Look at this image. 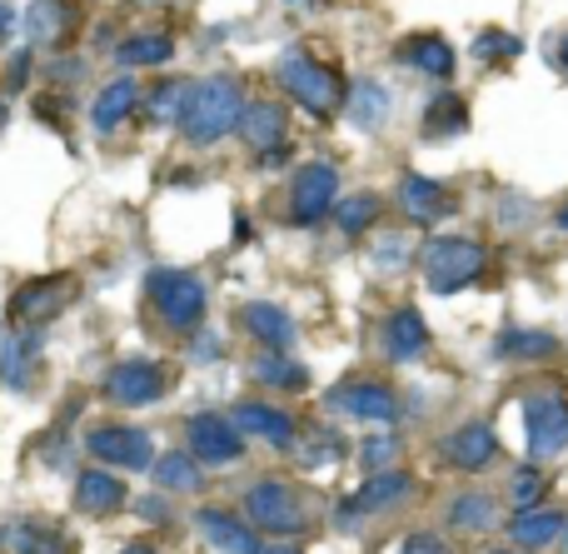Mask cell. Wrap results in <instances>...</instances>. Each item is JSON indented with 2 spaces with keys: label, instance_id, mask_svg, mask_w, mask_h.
<instances>
[{
  "label": "cell",
  "instance_id": "6da1fadb",
  "mask_svg": "<svg viewBox=\"0 0 568 554\" xmlns=\"http://www.w3.org/2000/svg\"><path fill=\"white\" fill-rule=\"evenodd\" d=\"M240 110H245V95L230 75H210L195 80L185 90V110H180V130H185L190 145H215L230 130L240 125Z\"/></svg>",
  "mask_w": 568,
  "mask_h": 554
},
{
  "label": "cell",
  "instance_id": "7a4b0ae2",
  "mask_svg": "<svg viewBox=\"0 0 568 554\" xmlns=\"http://www.w3.org/2000/svg\"><path fill=\"white\" fill-rule=\"evenodd\" d=\"M275 75H280V85L290 90V95L300 100V105L310 110L314 120H329L334 110H339V100H344L339 75H334L324 60H314L304 46H290V50H284L280 66H275Z\"/></svg>",
  "mask_w": 568,
  "mask_h": 554
},
{
  "label": "cell",
  "instance_id": "3957f363",
  "mask_svg": "<svg viewBox=\"0 0 568 554\" xmlns=\"http://www.w3.org/2000/svg\"><path fill=\"white\" fill-rule=\"evenodd\" d=\"M145 295H150V305L160 310V320H165L170 330H200L205 305H210V295H205V285H200L195 270H170V265L150 270Z\"/></svg>",
  "mask_w": 568,
  "mask_h": 554
},
{
  "label": "cell",
  "instance_id": "277c9868",
  "mask_svg": "<svg viewBox=\"0 0 568 554\" xmlns=\"http://www.w3.org/2000/svg\"><path fill=\"white\" fill-rule=\"evenodd\" d=\"M484 265H489V255H484V245L474 235H439L424 245V280H429V290H439V295H454V290L474 285V280L484 275Z\"/></svg>",
  "mask_w": 568,
  "mask_h": 554
},
{
  "label": "cell",
  "instance_id": "5b68a950",
  "mask_svg": "<svg viewBox=\"0 0 568 554\" xmlns=\"http://www.w3.org/2000/svg\"><path fill=\"white\" fill-rule=\"evenodd\" d=\"M185 450L195 455V465H240L245 455V435L235 430V420L220 415V410H200V415L185 420Z\"/></svg>",
  "mask_w": 568,
  "mask_h": 554
},
{
  "label": "cell",
  "instance_id": "8992f818",
  "mask_svg": "<svg viewBox=\"0 0 568 554\" xmlns=\"http://www.w3.org/2000/svg\"><path fill=\"white\" fill-rule=\"evenodd\" d=\"M245 515H250V525L270 530V535H300V530H304L300 495H294V490L284 485V480H275V475H265V480H255V485H250Z\"/></svg>",
  "mask_w": 568,
  "mask_h": 554
},
{
  "label": "cell",
  "instance_id": "52a82bcc",
  "mask_svg": "<svg viewBox=\"0 0 568 554\" xmlns=\"http://www.w3.org/2000/svg\"><path fill=\"white\" fill-rule=\"evenodd\" d=\"M524 430H529V460H559L568 450V395H534L524 405Z\"/></svg>",
  "mask_w": 568,
  "mask_h": 554
},
{
  "label": "cell",
  "instance_id": "ba28073f",
  "mask_svg": "<svg viewBox=\"0 0 568 554\" xmlns=\"http://www.w3.org/2000/svg\"><path fill=\"white\" fill-rule=\"evenodd\" d=\"M324 405L334 415H349V420H369V425H394L399 420V395L379 380H344V385L329 390Z\"/></svg>",
  "mask_w": 568,
  "mask_h": 554
},
{
  "label": "cell",
  "instance_id": "9c48e42d",
  "mask_svg": "<svg viewBox=\"0 0 568 554\" xmlns=\"http://www.w3.org/2000/svg\"><path fill=\"white\" fill-rule=\"evenodd\" d=\"M85 450L100 465H120V470H150V460H155V440L135 425H95L85 435Z\"/></svg>",
  "mask_w": 568,
  "mask_h": 554
},
{
  "label": "cell",
  "instance_id": "30bf717a",
  "mask_svg": "<svg viewBox=\"0 0 568 554\" xmlns=\"http://www.w3.org/2000/svg\"><path fill=\"white\" fill-rule=\"evenodd\" d=\"M334 200H339V170H334L329 160H310V165H300L294 190H290L294 220H300V225H320V220L334 210Z\"/></svg>",
  "mask_w": 568,
  "mask_h": 554
},
{
  "label": "cell",
  "instance_id": "8fae6325",
  "mask_svg": "<svg viewBox=\"0 0 568 554\" xmlns=\"http://www.w3.org/2000/svg\"><path fill=\"white\" fill-rule=\"evenodd\" d=\"M409 495H414V480L404 475V470H369V480L359 485V495L344 500V510L334 520H344V530H359L354 525L359 515H384V510L404 505Z\"/></svg>",
  "mask_w": 568,
  "mask_h": 554
},
{
  "label": "cell",
  "instance_id": "7c38bea8",
  "mask_svg": "<svg viewBox=\"0 0 568 554\" xmlns=\"http://www.w3.org/2000/svg\"><path fill=\"white\" fill-rule=\"evenodd\" d=\"M105 395L115 405H155L165 395V370L155 360H125V365L110 370L105 380Z\"/></svg>",
  "mask_w": 568,
  "mask_h": 554
},
{
  "label": "cell",
  "instance_id": "4fadbf2b",
  "mask_svg": "<svg viewBox=\"0 0 568 554\" xmlns=\"http://www.w3.org/2000/svg\"><path fill=\"white\" fill-rule=\"evenodd\" d=\"M235 430L250 440H260V445L270 450H290L294 435H300V425H294V415H284L275 405H260V400H245V405H235Z\"/></svg>",
  "mask_w": 568,
  "mask_h": 554
},
{
  "label": "cell",
  "instance_id": "5bb4252c",
  "mask_svg": "<svg viewBox=\"0 0 568 554\" xmlns=\"http://www.w3.org/2000/svg\"><path fill=\"white\" fill-rule=\"evenodd\" d=\"M70 300H75V280H36V285H26L16 295L10 315H16V325H45V320H55Z\"/></svg>",
  "mask_w": 568,
  "mask_h": 554
},
{
  "label": "cell",
  "instance_id": "9a60e30c",
  "mask_svg": "<svg viewBox=\"0 0 568 554\" xmlns=\"http://www.w3.org/2000/svg\"><path fill=\"white\" fill-rule=\"evenodd\" d=\"M494 455H499V430L484 425V420H474V425H459L449 440H444V460H449L454 470H464V475L484 470Z\"/></svg>",
  "mask_w": 568,
  "mask_h": 554
},
{
  "label": "cell",
  "instance_id": "2e32d148",
  "mask_svg": "<svg viewBox=\"0 0 568 554\" xmlns=\"http://www.w3.org/2000/svg\"><path fill=\"white\" fill-rule=\"evenodd\" d=\"M36 355H40V325H10L0 335V380L10 390H26Z\"/></svg>",
  "mask_w": 568,
  "mask_h": 554
},
{
  "label": "cell",
  "instance_id": "e0dca14e",
  "mask_svg": "<svg viewBox=\"0 0 568 554\" xmlns=\"http://www.w3.org/2000/svg\"><path fill=\"white\" fill-rule=\"evenodd\" d=\"M235 130L250 140V150H255V155H275V145H284L290 115H284V105H275V100H255V105L240 110V125Z\"/></svg>",
  "mask_w": 568,
  "mask_h": 554
},
{
  "label": "cell",
  "instance_id": "ac0fdd59",
  "mask_svg": "<svg viewBox=\"0 0 568 554\" xmlns=\"http://www.w3.org/2000/svg\"><path fill=\"white\" fill-rule=\"evenodd\" d=\"M399 210L409 220H419V225H434V220H444L454 210V200H449V190L439 185V180H429V175H404L399 180Z\"/></svg>",
  "mask_w": 568,
  "mask_h": 554
},
{
  "label": "cell",
  "instance_id": "d6986e66",
  "mask_svg": "<svg viewBox=\"0 0 568 554\" xmlns=\"http://www.w3.org/2000/svg\"><path fill=\"white\" fill-rule=\"evenodd\" d=\"M135 105H140V80L120 75L95 95V105H90V125H95L100 135H110V130H120L130 115H135Z\"/></svg>",
  "mask_w": 568,
  "mask_h": 554
},
{
  "label": "cell",
  "instance_id": "ffe728a7",
  "mask_svg": "<svg viewBox=\"0 0 568 554\" xmlns=\"http://www.w3.org/2000/svg\"><path fill=\"white\" fill-rule=\"evenodd\" d=\"M384 350L394 360H419L429 350V325H424V315L414 305H399L384 315Z\"/></svg>",
  "mask_w": 568,
  "mask_h": 554
},
{
  "label": "cell",
  "instance_id": "44dd1931",
  "mask_svg": "<svg viewBox=\"0 0 568 554\" xmlns=\"http://www.w3.org/2000/svg\"><path fill=\"white\" fill-rule=\"evenodd\" d=\"M240 320H245V330H250V335H255L265 350H290L294 335H300V330H294V315H290V310L270 305V300H250Z\"/></svg>",
  "mask_w": 568,
  "mask_h": 554
},
{
  "label": "cell",
  "instance_id": "7402d4cb",
  "mask_svg": "<svg viewBox=\"0 0 568 554\" xmlns=\"http://www.w3.org/2000/svg\"><path fill=\"white\" fill-rule=\"evenodd\" d=\"M200 535L220 554H255V525H245L230 510H200Z\"/></svg>",
  "mask_w": 568,
  "mask_h": 554
},
{
  "label": "cell",
  "instance_id": "603a6c76",
  "mask_svg": "<svg viewBox=\"0 0 568 554\" xmlns=\"http://www.w3.org/2000/svg\"><path fill=\"white\" fill-rule=\"evenodd\" d=\"M75 505L85 510V515H115V510L125 505V485H120L110 470H85V475L75 480Z\"/></svg>",
  "mask_w": 568,
  "mask_h": 554
},
{
  "label": "cell",
  "instance_id": "cb8c5ba5",
  "mask_svg": "<svg viewBox=\"0 0 568 554\" xmlns=\"http://www.w3.org/2000/svg\"><path fill=\"white\" fill-rule=\"evenodd\" d=\"M564 525H568V520L559 515V510L529 505V510H519V520L509 525V535H514V545H519V550H549L554 540L564 535Z\"/></svg>",
  "mask_w": 568,
  "mask_h": 554
},
{
  "label": "cell",
  "instance_id": "d4e9b609",
  "mask_svg": "<svg viewBox=\"0 0 568 554\" xmlns=\"http://www.w3.org/2000/svg\"><path fill=\"white\" fill-rule=\"evenodd\" d=\"M70 26H75V16H70V6H60V0H36V6L26 10L30 40H36V46H45V50L65 46Z\"/></svg>",
  "mask_w": 568,
  "mask_h": 554
},
{
  "label": "cell",
  "instance_id": "484cf974",
  "mask_svg": "<svg viewBox=\"0 0 568 554\" xmlns=\"http://www.w3.org/2000/svg\"><path fill=\"white\" fill-rule=\"evenodd\" d=\"M150 470H155V485L165 490V495H195L205 480H200V465L190 450H170V455L150 460Z\"/></svg>",
  "mask_w": 568,
  "mask_h": 554
},
{
  "label": "cell",
  "instance_id": "4316f807",
  "mask_svg": "<svg viewBox=\"0 0 568 554\" xmlns=\"http://www.w3.org/2000/svg\"><path fill=\"white\" fill-rule=\"evenodd\" d=\"M404 60H409L419 75H434V80H449L454 75V46L439 36H414L409 50H404Z\"/></svg>",
  "mask_w": 568,
  "mask_h": 554
},
{
  "label": "cell",
  "instance_id": "83f0119b",
  "mask_svg": "<svg viewBox=\"0 0 568 554\" xmlns=\"http://www.w3.org/2000/svg\"><path fill=\"white\" fill-rule=\"evenodd\" d=\"M449 525L454 530H469V535H489V530H499V500H489V495H459L449 505Z\"/></svg>",
  "mask_w": 568,
  "mask_h": 554
},
{
  "label": "cell",
  "instance_id": "f1b7e54d",
  "mask_svg": "<svg viewBox=\"0 0 568 554\" xmlns=\"http://www.w3.org/2000/svg\"><path fill=\"white\" fill-rule=\"evenodd\" d=\"M250 375L260 380V385H270V390H304L310 385V370L304 365H294V360H284V350H270V355H255V365H250Z\"/></svg>",
  "mask_w": 568,
  "mask_h": 554
},
{
  "label": "cell",
  "instance_id": "f546056e",
  "mask_svg": "<svg viewBox=\"0 0 568 554\" xmlns=\"http://www.w3.org/2000/svg\"><path fill=\"white\" fill-rule=\"evenodd\" d=\"M170 56H175V40H170L165 30H145V36H130L125 46H120L125 66H165Z\"/></svg>",
  "mask_w": 568,
  "mask_h": 554
},
{
  "label": "cell",
  "instance_id": "4dcf8cb0",
  "mask_svg": "<svg viewBox=\"0 0 568 554\" xmlns=\"http://www.w3.org/2000/svg\"><path fill=\"white\" fill-rule=\"evenodd\" d=\"M494 350L509 360H539V355H554L559 350V340L549 335V330H509V335L494 340Z\"/></svg>",
  "mask_w": 568,
  "mask_h": 554
},
{
  "label": "cell",
  "instance_id": "1f68e13d",
  "mask_svg": "<svg viewBox=\"0 0 568 554\" xmlns=\"http://www.w3.org/2000/svg\"><path fill=\"white\" fill-rule=\"evenodd\" d=\"M424 125H429L434 135H454V130L469 125V110H464V100L454 95V90H439V95L429 100V110H424Z\"/></svg>",
  "mask_w": 568,
  "mask_h": 554
},
{
  "label": "cell",
  "instance_id": "d6a6232c",
  "mask_svg": "<svg viewBox=\"0 0 568 554\" xmlns=\"http://www.w3.org/2000/svg\"><path fill=\"white\" fill-rule=\"evenodd\" d=\"M349 115H354V125H364V130H374L384 115H389V95H384L374 80H359L354 85V105H349Z\"/></svg>",
  "mask_w": 568,
  "mask_h": 554
},
{
  "label": "cell",
  "instance_id": "836d02e7",
  "mask_svg": "<svg viewBox=\"0 0 568 554\" xmlns=\"http://www.w3.org/2000/svg\"><path fill=\"white\" fill-rule=\"evenodd\" d=\"M185 80H165V85H155V95H150V120L155 125H180V110H185Z\"/></svg>",
  "mask_w": 568,
  "mask_h": 554
},
{
  "label": "cell",
  "instance_id": "e575fe53",
  "mask_svg": "<svg viewBox=\"0 0 568 554\" xmlns=\"http://www.w3.org/2000/svg\"><path fill=\"white\" fill-rule=\"evenodd\" d=\"M334 215H339V230L344 235H359L374 215H379V200L374 195H349V200H334Z\"/></svg>",
  "mask_w": 568,
  "mask_h": 554
},
{
  "label": "cell",
  "instance_id": "d590c367",
  "mask_svg": "<svg viewBox=\"0 0 568 554\" xmlns=\"http://www.w3.org/2000/svg\"><path fill=\"white\" fill-rule=\"evenodd\" d=\"M544 490H549V480H544V470H539V465H524V470H514L509 500H514V505H519V510L539 505V500H544Z\"/></svg>",
  "mask_w": 568,
  "mask_h": 554
},
{
  "label": "cell",
  "instance_id": "8d00e7d4",
  "mask_svg": "<svg viewBox=\"0 0 568 554\" xmlns=\"http://www.w3.org/2000/svg\"><path fill=\"white\" fill-rule=\"evenodd\" d=\"M10 550L16 554H65V545H60L55 535H45L40 525H16L10 530Z\"/></svg>",
  "mask_w": 568,
  "mask_h": 554
},
{
  "label": "cell",
  "instance_id": "74e56055",
  "mask_svg": "<svg viewBox=\"0 0 568 554\" xmlns=\"http://www.w3.org/2000/svg\"><path fill=\"white\" fill-rule=\"evenodd\" d=\"M519 50L524 46L509 36V30H479V40H474V56L479 60H514Z\"/></svg>",
  "mask_w": 568,
  "mask_h": 554
},
{
  "label": "cell",
  "instance_id": "f35d334b",
  "mask_svg": "<svg viewBox=\"0 0 568 554\" xmlns=\"http://www.w3.org/2000/svg\"><path fill=\"white\" fill-rule=\"evenodd\" d=\"M394 440H364V450H359V460H364V470H389V460H394Z\"/></svg>",
  "mask_w": 568,
  "mask_h": 554
},
{
  "label": "cell",
  "instance_id": "ab89813d",
  "mask_svg": "<svg viewBox=\"0 0 568 554\" xmlns=\"http://www.w3.org/2000/svg\"><path fill=\"white\" fill-rule=\"evenodd\" d=\"M399 554H454V550L444 545L439 535H409V540H404V550H399Z\"/></svg>",
  "mask_w": 568,
  "mask_h": 554
},
{
  "label": "cell",
  "instance_id": "60d3db41",
  "mask_svg": "<svg viewBox=\"0 0 568 554\" xmlns=\"http://www.w3.org/2000/svg\"><path fill=\"white\" fill-rule=\"evenodd\" d=\"M10 30H16V10H10V6H6V0H0V40H6V36H10Z\"/></svg>",
  "mask_w": 568,
  "mask_h": 554
},
{
  "label": "cell",
  "instance_id": "b9f144b4",
  "mask_svg": "<svg viewBox=\"0 0 568 554\" xmlns=\"http://www.w3.org/2000/svg\"><path fill=\"white\" fill-rule=\"evenodd\" d=\"M255 554H300L294 545H255Z\"/></svg>",
  "mask_w": 568,
  "mask_h": 554
},
{
  "label": "cell",
  "instance_id": "7bdbcfd3",
  "mask_svg": "<svg viewBox=\"0 0 568 554\" xmlns=\"http://www.w3.org/2000/svg\"><path fill=\"white\" fill-rule=\"evenodd\" d=\"M120 554H155L150 545H130V550H120Z\"/></svg>",
  "mask_w": 568,
  "mask_h": 554
},
{
  "label": "cell",
  "instance_id": "ee69618b",
  "mask_svg": "<svg viewBox=\"0 0 568 554\" xmlns=\"http://www.w3.org/2000/svg\"><path fill=\"white\" fill-rule=\"evenodd\" d=\"M6 120H10V110H6V100H0V130H6Z\"/></svg>",
  "mask_w": 568,
  "mask_h": 554
},
{
  "label": "cell",
  "instance_id": "f6af8a7d",
  "mask_svg": "<svg viewBox=\"0 0 568 554\" xmlns=\"http://www.w3.org/2000/svg\"><path fill=\"white\" fill-rule=\"evenodd\" d=\"M559 230H568V205L559 210Z\"/></svg>",
  "mask_w": 568,
  "mask_h": 554
},
{
  "label": "cell",
  "instance_id": "bcb514c9",
  "mask_svg": "<svg viewBox=\"0 0 568 554\" xmlns=\"http://www.w3.org/2000/svg\"><path fill=\"white\" fill-rule=\"evenodd\" d=\"M559 56H564V66H568V36H564V50H559Z\"/></svg>",
  "mask_w": 568,
  "mask_h": 554
},
{
  "label": "cell",
  "instance_id": "7dc6e473",
  "mask_svg": "<svg viewBox=\"0 0 568 554\" xmlns=\"http://www.w3.org/2000/svg\"><path fill=\"white\" fill-rule=\"evenodd\" d=\"M489 554H524V550H489Z\"/></svg>",
  "mask_w": 568,
  "mask_h": 554
},
{
  "label": "cell",
  "instance_id": "c3c4849f",
  "mask_svg": "<svg viewBox=\"0 0 568 554\" xmlns=\"http://www.w3.org/2000/svg\"><path fill=\"white\" fill-rule=\"evenodd\" d=\"M140 6H160V0H140Z\"/></svg>",
  "mask_w": 568,
  "mask_h": 554
},
{
  "label": "cell",
  "instance_id": "681fc988",
  "mask_svg": "<svg viewBox=\"0 0 568 554\" xmlns=\"http://www.w3.org/2000/svg\"><path fill=\"white\" fill-rule=\"evenodd\" d=\"M564 550H568V525H564Z\"/></svg>",
  "mask_w": 568,
  "mask_h": 554
},
{
  "label": "cell",
  "instance_id": "f907efd6",
  "mask_svg": "<svg viewBox=\"0 0 568 554\" xmlns=\"http://www.w3.org/2000/svg\"><path fill=\"white\" fill-rule=\"evenodd\" d=\"M290 6H304V0H290Z\"/></svg>",
  "mask_w": 568,
  "mask_h": 554
}]
</instances>
